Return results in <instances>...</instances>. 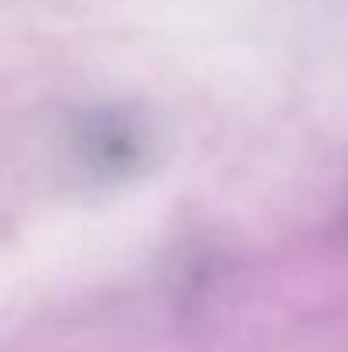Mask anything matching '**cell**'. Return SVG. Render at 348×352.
Returning a JSON list of instances; mask_svg holds the SVG:
<instances>
[{
	"instance_id": "obj_1",
	"label": "cell",
	"mask_w": 348,
	"mask_h": 352,
	"mask_svg": "<svg viewBox=\"0 0 348 352\" xmlns=\"http://www.w3.org/2000/svg\"><path fill=\"white\" fill-rule=\"evenodd\" d=\"M79 154L106 178L130 175L147 157V133L130 113L96 110L79 123Z\"/></svg>"
}]
</instances>
